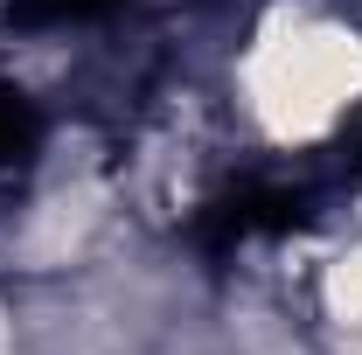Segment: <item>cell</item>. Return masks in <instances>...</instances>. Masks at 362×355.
<instances>
[{"instance_id":"6da1fadb","label":"cell","mask_w":362,"mask_h":355,"mask_svg":"<svg viewBox=\"0 0 362 355\" xmlns=\"http://www.w3.org/2000/svg\"><path fill=\"white\" fill-rule=\"evenodd\" d=\"M362 91V42L341 21L293 14L258 35L244 56V105L272 139H314L327 133Z\"/></svg>"}]
</instances>
